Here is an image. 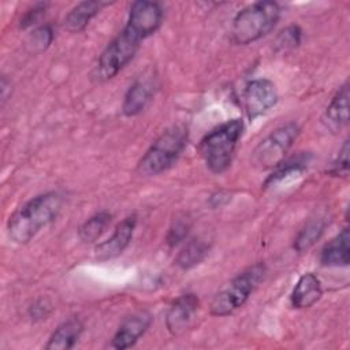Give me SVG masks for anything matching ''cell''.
Returning <instances> with one entry per match:
<instances>
[{"label": "cell", "instance_id": "cell-27", "mask_svg": "<svg viewBox=\"0 0 350 350\" xmlns=\"http://www.w3.org/2000/svg\"><path fill=\"white\" fill-rule=\"evenodd\" d=\"M49 7V3H36L34 5H31L21 18L19 21V27L21 29H27V27H31L34 25H37L42 16L45 15L46 10Z\"/></svg>", "mask_w": 350, "mask_h": 350}, {"label": "cell", "instance_id": "cell-19", "mask_svg": "<svg viewBox=\"0 0 350 350\" xmlns=\"http://www.w3.org/2000/svg\"><path fill=\"white\" fill-rule=\"evenodd\" d=\"M328 220L325 216H316L309 219L305 226L299 230L297 234L293 247L298 253L308 252L310 247L316 245V242L323 237L325 228H327Z\"/></svg>", "mask_w": 350, "mask_h": 350}, {"label": "cell", "instance_id": "cell-11", "mask_svg": "<svg viewBox=\"0 0 350 350\" xmlns=\"http://www.w3.org/2000/svg\"><path fill=\"white\" fill-rule=\"evenodd\" d=\"M152 314L148 310H138L127 316L118 327L111 346L116 350H126L133 347L137 340L148 331L152 324Z\"/></svg>", "mask_w": 350, "mask_h": 350}, {"label": "cell", "instance_id": "cell-10", "mask_svg": "<svg viewBox=\"0 0 350 350\" xmlns=\"http://www.w3.org/2000/svg\"><path fill=\"white\" fill-rule=\"evenodd\" d=\"M137 227V216L130 215L124 217L113 230L112 235L96 245L94 258L98 261H108L120 256L130 245Z\"/></svg>", "mask_w": 350, "mask_h": 350}, {"label": "cell", "instance_id": "cell-8", "mask_svg": "<svg viewBox=\"0 0 350 350\" xmlns=\"http://www.w3.org/2000/svg\"><path fill=\"white\" fill-rule=\"evenodd\" d=\"M164 11L157 1L139 0L130 5L127 23L124 27L135 33L141 40L157 31L163 22Z\"/></svg>", "mask_w": 350, "mask_h": 350}, {"label": "cell", "instance_id": "cell-15", "mask_svg": "<svg viewBox=\"0 0 350 350\" xmlns=\"http://www.w3.org/2000/svg\"><path fill=\"white\" fill-rule=\"evenodd\" d=\"M350 235L345 227L336 237L328 241L320 253V262L325 267H347L350 262Z\"/></svg>", "mask_w": 350, "mask_h": 350}, {"label": "cell", "instance_id": "cell-21", "mask_svg": "<svg viewBox=\"0 0 350 350\" xmlns=\"http://www.w3.org/2000/svg\"><path fill=\"white\" fill-rule=\"evenodd\" d=\"M309 160H310V154L305 152H301L297 156L284 159L275 168H272L271 175L264 182V187L273 186L275 183L283 180L284 178H288L290 175L302 174L308 168Z\"/></svg>", "mask_w": 350, "mask_h": 350}, {"label": "cell", "instance_id": "cell-25", "mask_svg": "<svg viewBox=\"0 0 350 350\" xmlns=\"http://www.w3.org/2000/svg\"><path fill=\"white\" fill-rule=\"evenodd\" d=\"M302 30L298 25H290L283 29L276 37V45L279 49H293L301 44Z\"/></svg>", "mask_w": 350, "mask_h": 350}, {"label": "cell", "instance_id": "cell-2", "mask_svg": "<svg viewBox=\"0 0 350 350\" xmlns=\"http://www.w3.org/2000/svg\"><path fill=\"white\" fill-rule=\"evenodd\" d=\"M243 129V120L237 118L216 126L204 135L200 141L198 150L209 171L221 174L231 165Z\"/></svg>", "mask_w": 350, "mask_h": 350}, {"label": "cell", "instance_id": "cell-18", "mask_svg": "<svg viewBox=\"0 0 350 350\" xmlns=\"http://www.w3.org/2000/svg\"><path fill=\"white\" fill-rule=\"evenodd\" d=\"M152 96H153L152 82L146 79L135 81L134 83L130 85V88L127 89L123 97L122 112L129 118L141 113L148 105V103L150 101Z\"/></svg>", "mask_w": 350, "mask_h": 350}, {"label": "cell", "instance_id": "cell-4", "mask_svg": "<svg viewBox=\"0 0 350 350\" xmlns=\"http://www.w3.org/2000/svg\"><path fill=\"white\" fill-rule=\"evenodd\" d=\"M187 145V129L174 126L165 130L144 153L137 164L141 176H154L171 168Z\"/></svg>", "mask_w": 350, "mask_h": 350}, {"label": "cell", "instance_id": "cell-1", "mask_svg": "<svg viewBox=\"0 0 350 350\" xmlns=\"http://www.w3.org/2000/svg\"><path fill=\"white\" fill-rule=\"evenodd\" d=\"M64 198L59 191L38 194L18 208L7 221L8 238L18 245L29 243L59 216Z\"/></svg>", "mask_w": 350, "mask_h": 350}, {"label": "cell", "instance_id": "cell-22", "mask_svg": "<svg viewBox=\"0 0 350 350\" xmlns=\"http://www.w3.org/2000/svg\"><path fill=\"white\" fill-rule=\"evenodd\" d=\"M112 221V215L107 211L98 212L90 216L78 230V237L85 243L96 242L109 227Z\"/></svg>", "mask_w": 350, "mask_h": 350}, {"label": "cell", "instance_id": "cell-9", "mask_svg": "<svg viewBox=\"0 0 350 350\" xmlns=\"http://www.w3.org/2000/svg\"><path fill=\"white\" fill-rule=\"evenodd\" d=\"M278 90L272 81L257 78L250 81L243 90V105L249 120L268 112L278 103Z\"/></svg>", "mask_w": 350, "mask_h": 350}, {"label": "cell", "instance_id": "cell-24", "mask_svg": "<svg viewBox=\"0 0 350 350\" xmlns=\"http://www.w3.org/2000/svg\"><path fill=\"white\" fill-rule=\"evenodd\" d=\"M191 228V220L183 215V216H178L176 219H174L172 224L170 226V230L167 232V243L170 247H175L179 243L185 242L189 232Z\"/></svg>", "mask_w": 350, "mask_h": 350}, {"label": "cell", "instance_id": "cell-29", "mask_svg": "<svg viewBox=\"0 0 350 350\" xmlns=\"http://www.w3.org/2000/svg\"><path fill=\"white\" fill-rule=\"evenodd\" d=\"M0 86H1V101L4 103V101L7 100V97H8L7 90H10V92H11V82H8L5 77H3V78H1V85H0Z\"/></svg>", "mask_w": 350, "mask_h": 350}, {"label": "cell", "instance_id": "cell-26", "mask_svg": "<svg viewBox=\"0 0 350 350\" xmlns=\"http://www.w3.org/2000/svg\"><path fill=\"white\" fill-rule=\"evenodd\" d=\"M328 174L332 176H347L349 175V139L340 146L335 160L332 161Z\"/></svg>", "mask_w": 350, "mask_h": 350}, {"label": "cell", "instance_id": "cell-28", "mask_svg": "<svg viewBox=\"0 0 350 350\" xmlns=\"http://www.w3.org/2000/svg\"><path fill=\"white\" fill-rule=\"evenodd\" d=\"M52 308H51V304L46 301V299H37L34 301L29 309H27V313H29V317L34 321L37 320H44L48 317V314L51 313Z\"/></svg>", "mask_w": 350, "mask_h": 350}, {"label": "cell", "instance_id": "cell-20", "mask_svg": "<svg viewBox=\"0 0 350 350\" xmlns=\"http://www.w3.org/2000/svg\"><path fill=\"white\" fill-rule=\"evenodd\" d=\"M209 249H211V243L205 238L202 237L191 238L190 241L186 242L183 249L178 253L175 258V264L180 269L194 268L208 256Z\"/></svg>", "mask_w": 350, "mask_h": 350}, {"label": "cell", "instance_id": "cell-12", "mask_svg": "<svg viewBox=\"0 0 350 350\" xmlns=\"http://www.w3.org/2000/svg\"><path fill=\"white\" fill-rule=\"evenodd\" d=\"M200 299L193 293L179 295L170 306L165 314V327L171 335H180L185 332L197 312Z\"/></svg>", "mask_w": 350, "mask_h": 350}, {"label": "cell", "instance_id": "cell-6", "mask_svg": "<svg viewBox=\"0 0 350 350\" xmlns=\"http://www.w3.org/2000/svg\"><path fill=\"white\" fill-rule=\"evenodd\" d=\"M299 126L294 122L286 123L271 131L258 142L252 153V163L260 170H272L286 159L287 152L299 135Z\"/></svg>", "mask_w": 350, "mask_h": 350}, {"label": "cell", "instance_id": "cell-7", "mask_svg": "<svg viewBox=\"0 0 350 350\" xmlns=\"http://www.w3.org/2000/svg\"><path fill=\"white\" fill-rule=\"evenodd\" d=\"M139 42L141 40L134 33L123 27V30L109 41L101 52L96 67V77L100 81L112 79L134 59Z\"/></svg>", "mask_w": 350, "mask_h": 350}, {"label": "cell", "instance_id": "cell-13", "mask_svg": "<svg viewBox=\"0 0 350 350\" xmlns=\"http://www.w3.org/2000/svg\"><path fill=\"white\" fill-rule=\"evenodd\" d=\"M324 123L327 129L336 133L349 123V83L345 82L331 98L325 113Z\"/></svg>", "mask_w": 350, "mask_h": 350}, {"label": "cell", "instance_id": "cell-14", "mask_svg": "<svg viewBox=\"0 0 350 350\" xmlns=\"http://www.w3.org/2000/svg\"><path fill=\"white\" fill-rule=\"evenodd\" d=\"M111 3L101 1V0H90V1H81L70 12L64 16L63 27L68 33H79L82 31L89 22L107 5Z\"/></svg>", "mask_w": 350, "mask_h": 350}, {"label": "cell", "instance_id": "cell-5", "mask_svg": "<svg viewBox=\"0 0 350 350\" xmlns=\"http://www.w3.org/2000/svg\"><path fill=\"white\" fill-rule=\"evenodd\" d=\"M267 267L264 262H256L238 273L223 290L211 301L209 312L212 316H228L245 305L253 291L264 280Z\"/></svg>", "mask_w": 350, "mask_h": 350}, {"label": "cell", "instance_id": "cell-3", "mask_svg": "<svg viewBox=\"0 0 350 350\" xmlns=\"http://www.w3.org/2000/svg\"><path fill=\"white\" fill-rule=\"evenodd\" d=\"M282 15V7L276 1H256L241 10L231 29V40L238 45L254 42L273 30Z\"/></svg>", "mask_w": 350, "mask_h": 350}, {"label": "cell", "instance_id": "cell-23", "mask_svg": "<svg viewBox=\"0 0 350 350\" xmlns=\"http://www.w3.org/2000/svg\"><path fill=\"white\" fill-rule=\"evenodd\" d=\"M53 29L49 23L41 25L38 27H36L27 37L26 45L29 46V51L31 53H40L42 51H45L53 41Z\"/></svg>", "mask_w": 350, "mask_h": 350}, {"label": "cell", "instance_id": "cell-16", "mask_svg": "<svg viewBox=\"0 0 350 350\" xmlns=\"http://www.w3.org/2000/svg\"><path fill=\"white\" fill-rule=\"evenodd\" d=\"M323 295V288L319 278L313 272L301 275L291 293V305L297 309L313 306Z\"/></svg>", "mask_w": 350, "mask_h": 350}, {"label": "cell", "instance_id": "cell-17", "mask_svg": "<svg viewBox=\"0 0 350 350\" xmlns=\"http://www.w3.org/2000/svg\"><path fill=\"white\" fill-rule=\"evenodd\" d=\"M83 332V323L78 317L63 321L49 336L45 345L46 350H70L72 349Z\"/></svg>", "mask_w": 350, "mask_h": 350}]
</instances>
